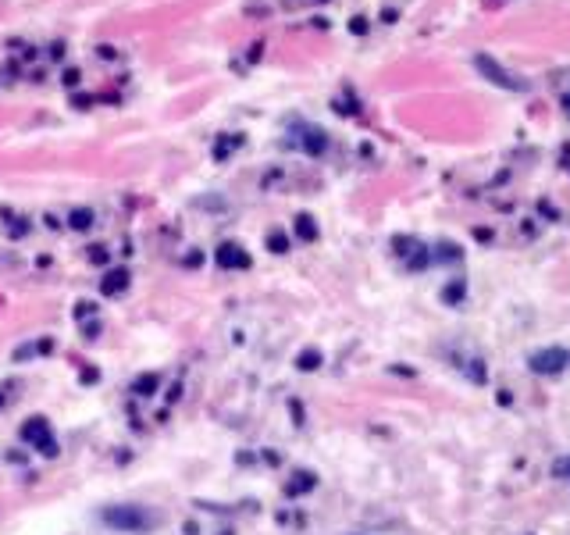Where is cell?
Listing matches in <instances>:
<instances>
[{"label":"cell","mask_w":570,"mask_h":535,"mask_svg":"<svg viewBox=\"0 0 570 535\" xmlns=\"http://www.w3.org/2000/svg\"><path fill=\"white\" fill-rule=\"evenodd\" d=\"M50 350H54L50 339H36V343H29L22 350H14V361H26V357H36V354H50Z\"/></svg>","instance_id":"9"},{"label":"cell","mask_w":570,"mask_h":535,"mask_svg":"<svg viewBox=\"0 0 570 535\" xmlns=\"http://www.w3.org/2000/svg\"><path fill=\"white\" fill-rule=\"evenodd\" d=\"M157 385H161V375H139V378L132 382V393L150 396V393H157Z\"/></svg>","instance_id":"10"},{"label":"cell","mask_w":570,"mask_h":535,"mask_svg":"<svg viewBox=\"0 0 570 535\" xmlns=\"http://www.w3.org/2000/svg\"><path fill=\"white\" fill-rule=\"evenodd\" d=\"M68 225H72L75 232H86L90 225H93V211H90V208H79V211H72V214H68Z\"/></svg>","instance_id":"11"},{"label":"cell","mask_w":570,"mask_h":535,"mask_svg":"<svg viewBox=\"0 0 570 535\" xmlns=\"http://www.w3.org/2000/svg\"><path fill=\"white\" fill-rule=\"evenodd\" d=\"M54 436V432H50V425H47V418H29L22 428H18V439H22V443H32V446H39V443H43V439H50Z\"/></svg>","instance_id":"5"},{"label":"cell","mask_w":570,"mask_h":535,"mask_svg":"<svg viewBox=\"0 0 570 535\" xmlns=\"http://www.w3.org/2000/svg\"><path fill=\"white\" fill-rule=\"evenodd\" d=\"M129 282H132V279H129V272H125V268H111V272L100 279V293H103V296H118V293L129 290Z\"/></svg>","instance_id":"6"},{"label":"cell","mask_w":570,"mask_h":535,"mask_svg":"<svg viewBox=\"0 0 570 535\" xmlns=\"http://www.w3.org/2000/svg\"><path fill=\"white\" fill-rule=\"evenodd\" d=\"M90 261H93V264L108 261V250H103V246H90Z\"/></svg>","instance_id":"18"},{"label":"cell","mask_w":570,"mask_h":535,"mask_svg":"<svg viewBox=\"0 0 570 535\" xmlns=\"http://www.w3.org/2000/svg\"><path fill=\"white\" fill-rule=\"evenodd\" d=\"M218 268H225V272H239V268H250V254L243 250L239 243H221L218 246V254H214Z\"/></svg>","instance_id":"4"},{"label":"cell","mask_w":570,"mask_h":535,"mask_svg":"<svg viewBox=\"0 0 570 535\" xmlns=\"http://www.w3.org/2000/svg\"><path fill=\"white\" fill-rule=\"evenodd\" d=\"M239 143H243V136H236V132H232L228 139H221V143H214V157H218V161H225V157H228L232 150H236V147H239Z\"/></svg>","instance_id":"14"},{"label":"cell","mask_w":570,"mask_h":535,"mask_svg":"<svg viewBox=\"0 0 570 535\" xmlns=\"http://www.w3.org/2000/svg\"><path fill=\"white\" fill-rule=\"evenodd\" d=\"M570 364V354L563 346H545V350H535L531 357H527V367H531L535 375H556Z\"/></svg>","instance_id":"2"},{"label":"cell","mask_w":570,"mask_h":535,"mask_svg":"<svg viewBox=\"0 0 570 535\" xmlns=\"http://www.w3.org/2000/svg\"><path fill=\"white\" fill-rule=\"evenodd\" d=\"M103 525H111L118 532H132V535H143L157 528V514H150L146 507H136V503H118V507H108L100 514Z\"/></svg>","instance_id":"1"},{"label":"cell","mask_w":570,"mask_h":535,"mask_svg":"<svg viewBox=\"0 0 570 535\" xmlns=\"http://www.w3.org/2000/svg\"><path fill=\"white\" fill-rule=\"evenodd\" d=\"M474 68H478L485 79H489V82L502 86V90H524V82H520L517 75H510V72H506V68L499 65V61H496V57H489V54H478V57H474Z\"/></svg>","instance_id":"3"},{"label":"cell","mask_w":570,"mask_h":535,"mask_svg":"<svg viewBox=\"0 0 570 535\" xmlns=\"http://www.w3.org/2000/svg\"><path fill=\"white\" fill-rule=\"evenodd\" d=\"M300 147H303L307 154L318 157V154H325V147H328V136H325L318 125H303V129H300Z\"/></svg>","instance_id":"7"},{"label":"cell","mask_w":570,"mask_h":535,"mask_svg":"<svg viewBox=\"0 0 570 535\" xmlns=\"http://www.w3.org/2000/svg\"><path fill=\"white\" fill-rule=\"evenodd\" d=\"M314 478L310 471H296V475H292V482L285 485V496H300V492H307V489H314Z\"/></svg>","instance_id":"8"},{"label":"cell","mask_w":570,"mask_h":535,"mask_svg":"<svg viewBox=\"0 0 570 535\" xmlns=\"http://www.w3.org/2000/svg\"><path fill=\"white\" fill-rule=\"evenodd\" d=\"M96 311V303H90V300H82V303H75V318L82 321V318H90Z\"/></svg>","instance_id":"17"},{"label":"cell","mask_w":570,"mask_h":535,"mask_svg":"<svg viewBox=\"0 0 570 535\" xmlns=\"http://www.w3.org/2000/svg\"><path fill=\"white\" fill-rule=\"evenodd\" d=\"M296 236L307 239V243H310V239H318V225H314L310 214H300V218H296Z\"/></svg>","instance_id":"12"},{"label":"cell","mask_w":570,"mask_h":535,"mask_svg":"<svg viewBox=\"0 0 570 535\" xmlns=\"http://www.w3.org/2000/svg\"><path fill=\"white\" fill-rule=\"evenodd\" d=\"M267 246H271V254H285L289 250V236L285 232H271L267 236Z\"/></svg>","instance_id":"15"},{"label":"cell","mask_w":570,"mask_h":535,"mask_svg":"<svg viewBox=\"0 0 570 535\" xmlns=\"http://www.w3.org/2000/svg\"><path fill=\"white\" fill-rule=\"evenodd\" d=\"M296 367L300 372H314V367H321V350H303L296 357Z\"/></svg>","instance_id":"13"},{"label":"cell","mask_w":570,"mask_h":535,"mask_svg":"<svg viewBox=\"0 0 570 535\" xmlns=\"http://www.w3.org/2000/svg\"><path fill=\"white\" fill-rule=\"evenodd\" d=\"M553 478H563V482H570V457H560V461L553 464Z\"/></svg>","instance_id":"16"},{"label":"cell","mask_w":570,"mask_h":535,"mask_svg":"<svg viewBox=\"0 0 570 535\" xmlns=\"http://www.w3.org/2000/svg\"><path fill=\"white\" fill-rule=\"evenodd\" d=\"M563 108H567V114H570V93L563 97Z\"/></svg>","instance_id":"19"}]
</instances>
